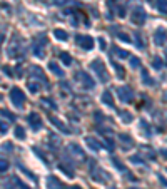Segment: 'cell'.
Listing matches in <instances>:
<instances>
[{
  "label": "cell",
  "instance_id": "6da1fadb",
  "mask_svg": "<svg viewBox=\"0 0 167 189\" xmlns=\"http://www.w3.org/2000/svg\"><path fill=\"white\" fill-rule=\"evenodd\" d=\"M90 67H92V70H94V72H95V76L99 77V80H100V82H107V80H109V74H107V69H105L104 62H102L100 59H95V60H92Z\"/></svg>",
  "mask_w": 167,
  "mask_h": 189
},
{
  "label": "cell",
  "instance_id": "7a4b0ae2",
  "mask_svg": "<svg viewBox=\"0 0 167 189\" xmlns=\"http://www.w3.org/2000/svg\"><path fill=\"white\" fill-rule=\"evenodd\" d=\"M10 101H12V104L15 106V107L22 109L24 102H25V94H24L19 87H13L12 91H10Z\"/></svg>",
  "mask_w": 167,
  "mask_h": 189
},
{
  "label": "cell",
  "instance_id": "3957f363",
  "mask_svg": "<svg viewBox=\"0 0 167 189\" xmlns=\"http://www.w3.org/2000/svg\"><path fill=\"white\" fill-rule=\"evenodd\" d=\"M117 94H119V99L122 102H132L134 101V91L129 87V85H119L117 87Z\"/></svg>",
  "mask_w": 167,
  "mask_h": 189
},
{
  "label": "cell",
  "instance_id": "277c9868",
  "mask_svg": "<svg viewBox=\"0 0 167 189\" xmlns=\"http://www.w3.org/2000/svg\"><path fill=\"white\" fill-rule=\"evenodd\" d=\"M145 17H147L145 10L142 9V7H136V9L132 10V17H130V20H132L134 25H144Z\"/></svg>",
  "mask_w": 167,
  "mask_h": 189
},
{
  "label": "cell",
  "instance_id": "5b68a950",
  "mask_svg": "<svg viewBox=\"0 0 167 189\" xmlns=\"http://www.w3.org/2000/svg\"><path fill=\"white\" fill-rule=\"evenodd\" d=\"M77 77L80 79V82H82V85H84L85 89H94L95 87L94 79H92V77L85 72V70H79V72H77Z\"/></svg>",
  "mask_w": 167,
  "mask_h": 189
},
{
  "label": "cell",
  "instance_id": "8992f818",
  "mask_svg": "<svg viewBox=\"0 0 167 189\" xmlns=\"http://www.w3.org/2000/svg\"><path fill=\"white\" fill-rule=\"evenodd\" d=\"M77 44L82 49H85V50H90L94 47V39L90 35H77Z\"/></svg>",
  "mask_w": 167,
  "mask_h": 189
},
{
  "label": "cell",
  "instance_id": "52a82bcc",
  "mask_svg": "<svg viewBox=\"0 0 167 189\" xmlns=\"http://www.w3.org/2000/svg\"><path fill=\"white\" fill-rule=\"evenodd\" d=\"M154 42L155 45H164L167 42V32L165 28H157V30L154 32Z\"/></svg>",
  "mask_w": 167,
  "mask_h": 189
},
{
  "label": "cell",
  "instance_id": "ba28073f",
  "mask_svg": "<svg viewBox=\"0 0 167 189\" xmlns=\"http://www.w3.org/2000/svg\"><path fill=\"white\" fill-rule=\"evenodd\" d=\"M47 187L49 189H67L65 184H64L59 177H55V176H49L47 177Z\"/></svg>",
  "mask_w": 167,
  "mask_h": 189
},
{
  "label": "cell",
  "instance_id": "9c48e42d",
  "mask_svg": "<svg viewBox=\"0 0 167 189\" xmlns=\"http://www.w3.org/2000/svg\"><path fill=\"white\" fill-rule=\"evenodd\" d=\"M28 72H30V76L32 77H37V79H40L44 84H47V77H45V74L42 72V69L40 67H37V65H32L30 69H28Z\"/></svg>",
  "mask_w": 167,
  "mask_h": 189
},
{
  "label": "cell",
  "instance_id": "30bf717a",
  "mask_svg": "<svg viewBox=\"0 0 167 189\" xmlns=\"http://www.w3.org/2000/svg\"><path fill=\"white\" fill-rule=\"evenodd\" d=\"M28 122L32 124V127H34L35 131L40 129L42 127V120H40V116H38L37 112H32L30 116H28Z\"/></svg>",
  "mask_w": 167,
  "mask_h": 189
},
{
  "label": "cell",
  "instance_id": "8fae6325",
  "mask_svg": "<svg viewBox=\"0 0 167 189\" xmlns=\"http://www.w3.org/2000/svg\"><path fill=\"white\" fill-rule=\"evenodd\" d=\"M85 144H87L92 151H99V149H102V144L94 137H85Z\"/></svg>",
  "mask_w": 167,
  "mask_h": 189
},
{
  "label": "cell",
  "instance_id": "7c38bea8",
  "mask_svg": "<svg viewBox=\"0 0 167 189\" xmlns=\"http://www.w3.org/2000/svg\"><path fill=\"white\" fill-rule=\"evenodd\" d=\"M102 102H104L105 106H109V107H114V97H112V94H111V91H104L102 92Z\"/></svg>",
  "mask_w": 167,
  "mask_h": 189
},
{
  "label": "cell",
  "instance_id": "4fadbf2b",
  "mask_svg": "<svg viewBox=\"0 0 167 189\" xmlns=\"http://www.w3.org/2000/svg\"><path fill=\"white\" fill-rule=\"evenodd\" d=\"M54 37L57 39V40H60V42L69 40V34H67L65 30H62V28H55V30H54Z\"/></svg>",
  "mask_w": 167,
  "mask_h": 189
},
{
  "label": "cell",
  "instance_id": "5bb4252c",
  "mask_svg": "<svg viewBox=\"0 0 167 189\" xmlns=\"http://www.w3.org/2000/svg\"><path fill=\"white\" fill-rule=\"evenodd\" d=\"M50 122H52V126H55L59 131H62V132H69L67 126H65V124H64L60 119H57V117H50Z\"/></svg>",
  "mask_w": 167,
  "mask_h": 189
},
{
  "label": "cell",
  "instance_id": "9a60e30c",
  "mask_svg": "<svg viewBox=\"0 0 167 189\" xmlns=\"http://www.w3.org/2000/svg\"><path fill=\"white\" fill-rule=\"evenodd\" d=\"M49 69H50V70H52V72L55 74L57 77H64V70L60 69V67L57 65L55 62H49Z\"/></svg>",
  "mask_w": 167,
  "mask_h": 189
},
{
  "label": "cell",
  "instance_id": "2e32d148",
  "mask_svg": "<svg viewBox=\"0 0 167 189\" xmlns=\"http://www.w3.org/2000/svg\"><path fill=\"white\" fill-rule=\"evenodd\" d=\"M142 82H144L145 85H154V80H152V77L147 74L145 69H142Z\"/></svg>",
  "mask_w": 167,
  "mask_h": 189
},
{
  "label": "cell",
  "instance_id": "e0dca14e",
  "mask_svg": "<svg viewBox=\"0 0 167 189\" xmlns=\"http://www.w3.org/2000/svg\"><path fill=\"white\" fill-rule=\"evenodd\" d=\"M112 67L115 69L117 76H119L120 79H124V76H125V70H124V67H122V65H119L117 62H114V60H112Z\"/></svg>",
  "mask_w": 167,
  "mask_h": 189
},
{
  "label": "cell",
  "instance_id": "ac0fdd59",
  "mask_svg": "<svg viewBox=\"0 0 167 189\" xmlns=\"http://www.w3.org/2000/svg\"><path fill=\"white\" fill-rule=\"evenodd\" d=\"M119 117L124 120L125 124H129L130 120H132V114L130 112H125V110H119Z\"/></svg>",
  "mask_w": 167,
  "mask_h": 189
},
{
  "label": "cell",
  "instance_id": "d6986e66",
  "mask_svg": "<svg viewBox=\"0 0 167 189\" xmlns=\"http://www.w3.org/2000/svg\"><path fill=\"white\" fill-rule=\"evenodd\" d=\"M152 67L157 69V70H161L162 67H164V60H162L161 57H154V59H152Z\"/></svg>",
  "mask_w": 167,
  "mask_h": 189
},
{
  "label": "cell",
  "instance_id": "ffe728a7",
  "mask_svg": "<svg viewBox=\"0 0 167 189\" xmlns=\"http://www.w3.org/2000/svg\"><path fill=\"white\" fill-rule=\"evenodd\" d=\"M70 151L74 152V154L77 156V158H84V151L79 147L77 144H70Z\"/></svg>",
  "mask_w": 167,
  "mask_h": 189
},
{
  "label": "cell",
  "instance_id": "44dd1931",
  "mask_svg": "<svg viewBox=\"0 0 167 189\" xmlns=\"http://www.w3.org/2000/svg\"><path fill=\"white\" fill-rule=\"evenodd\" d=\"M157 9L161 13H165L167 15V0H157Z\"/></svg>",
  "mask_w": 167,
  "mask_h": 189
},
{
  "label": "cell",
  "instance_id": "7402d4cb",
  "mask_svg": "<svg viewBox=\"0 0 167 189\" xmlns=\"http://www.w3.org/2000/svg\"><path fill=\"white\" fill-rule=\"evenodd\" d=\"M140 127H142V131H144V135H147V137H151L152 135V131H151V126H149L147 122H145V120H140Z\"/></svg>",
  "mask_w": 167,
  "mask_h": 189
},
{
  "label": "cell",
  "instance_id": "603a6c76",
  "mask_svg": "<svg viewBox=\"0 0 167 189\" xmlns=\"http://www.w3.org/2000/svg\"><path fill=\"white\" fill-rule=\"evenodd\" d=\"M15 137L20 139V141H22V139H25V129H24L22 126H17L15 127Z\"/></svg>",
  "mask_w": 167,
  "mask_h": 189
},
{
  "label": "cell",
  "instance_id": "cb8c5ba5",
  "mask_svg": "<svg viewBox=\"0 0 167 189\" xmlns=\"http://www.w3.org/2000/svg\"><path fill=\"white\" fill-rule=\"evenodd\" d=\"M60 59H62V62L65 64V65H70V64H72V55L67 54V52H62V54H60Z\"/></svg>",
  "mask_w": 167,
  "mask_h": 189
},
{
  "label": "cell",
  "instance_id": "d4e9b609",
  "mask_svg": "<svg viewBox=\"0 0 167 189\" xmlns=\"http://www.w3.org/2000/svg\"><path fill=\"white\" fill-rule=\"evenodd\" d=\"M112 50L115 52V55L120 57V59H127V57H129V52L127 50H122V49H117V47H114Z\"/></svg>",
  "mask_w": 167,
  "mask_h": 189
},
{
  "label": "cell",
  "instance_id": "484cf974",
  "mask_svg": "<svg viewBox=\"0 0 167 189\" xmlns=\"http://www.w3.org/2000/svg\"><path fill=\"white\" fill-rule=\"evenodd\" d=\"M34 55H35V57H40V59L45 55V54H44V49L38 47V44H35V45H34Z\"/></svg>",
  "mask_w": 167,
  "mask_h": 189
},
{
  "label": "cell",
  "instance_id": "4316f807",
  "mask_svg": "<svg viewBox=\"0 0 167 189\" xmlns=\"http://www.w3.org/2000/svg\"><path fill=\"white\" fill-rule=\"evenodd\" d=\"M0 116H5L7 119H10V120H15V116H13L12 112H9L7 109H0Z\"/></svg>",
  "mask_w": 167,
  "mask_h": 189
},
{
  "label": "cell",
  "instance_id": "83f0119b",
  "mask_svg": "<svg viewBox=\"0 0 167 189\" xmlns=\"http://www.w3.org/2000/svg\"><path fill=\"white\" fill-rule=\"evenodd\" d=\"M27 89L32 92V94H37V92H38V89H40V87H38V85H35L34 82H27Z\"/></svg>",
  "mask_w": 167,
  "mask_h": 189
},
{
  "label": "cell",
  "instance_id": "f1b7e54d",
  "mask_svg": "<svg viewBox=\"0 0 167 189\" xmlns=\"http://www.w3.org/2000/svg\"><path fill=\"white\" fill-rule=\"evenodd\" d=\"M130 65H132L134 69H139L140 67V59L139 57H130Z\"/></svg>",
  "mask_w": 167,
  "mask_h": 189
},
{
  "label": "cell",
  "instance_id": "f546056e",
  "mask_svg": "<svg viewBox=\"0 0 167 189\" xmlns=\"http://www.w3.org/2000/svg\"><path fill=\"white\" fill-rule=\"evenodd\" d=\"M134 39H136L137 47H144V42H142V35L139 34V32H136V34H134Z\"/></svg>",
  "mask_w": 167,
  "mask_h": 189
},
{
  "label": "cell",
  "instance_id": "4dcf8cb0",
  "mask_svg": "<svg viewBox=\"0 0 167 189\" xmlns=\"http://www.w3.org/2000/svg\"><path fill=\"white\" fill-rule=\"evenodd\" d=\"M9 161H5V159H0V172H5L7 169H9Z\"/></svg>",
  "mask_w": 167,
  "mask_h": 189
},
{
  "label": "cell",
  "instance_id": "1f68e13d",
  "mask_svg": "<svg viewBox=\"0 0 167 189\" xmlns=\"http://www.w3.org/2000/svg\"><path fill=\"white\" fill-rule=\"evenodd\" d=\"M42 104H45V106H49V109H57V106H55V102H52V101H49V99H42Z\"/></svg>",
  "mask_w": 167,
  "mask_h": 189
},
{
  "label": "cell",
  "instance_id": "d6a6232c",
  "mask_svg": "<svg viewBox=\"0 0 167 189\" xmlns=\"http://www.w3.org/2000/svg\"><path fill=\"white\" fill-rule=\"evenodd\" d=\"M60 171L67 172V176H69V177H74V171H72V169H69V167H65L64 164H60Z\"/></svg>",
  "mask_w": 167,
  "mask_h": 189
},
{
  "label": "cell",
  "instance_id": "836d02e7",
  "mask_svg": "<svg viewBox=\"0 0 167 189\" xmlns=\"http://www.w3.org/2000/svg\"><path fill=\"white\" fill-rule=\"evenodd\" d=\"M7 131H9V124H7L5 120H0V132L5 134Z\"/></svg>",
  "mask_w": 167,
  "mask_h": 189
},
{
  "label": "cell",
  "instance_id": "e575fe53",
  "mask_svg": "<svg viewBox=\"0 0 167 189\" xmlns=\"http://www.w3.org/2000/svg\"><path fill=\"white\" fill-rule=\"evenodd\" d=\"M117 39H119V40H122V42H132L127 34H117Z\"/></svg>",
  "mask_w": 167,
  "mask_h": 189
},
{
  "label": "cell",
  "instance_id": "d590c367",
  "mask_svg": "<svg viewBox=\"0 0 167 189\" xmlns=\"http://www.w3.org/2000/svg\"><path fill=\"white\" fill-rule=\"evenodd\" d=\"M105 146H107V147H105V149H109V151H114V142L111 141V139H105Z\"/></svg>",
  "mask_w": 167,
  "mask_h": 189
},
{
  "label": "cell",
  "instance_id": "8d00e7d4",
  "mask_svg": "<svg viewBox=\"0 0 167 189\" xmlns=\"http://www.w3.org/2000/svg\"><path fill=\"white\" fill-rule=\"evenodd\" d=\"M130 162H134V164H142V159L139 158V156H132V158H130Z\"/></svg>",
  "mask_w": 167,
  "mask_h": 189
},
{
  "label": "cell",
  "instance_id": "74e56055",
  "mask_svg": "<svg viewBox=\"0 0 167 189\" xmlns=\"http://www.w3.org/2000/svg\"><path fill=\"white\" fill-rule=\"evenodd\" d=\"M94 116H95V119H97V120H95V122H97V124H100V122H102V119H104V116H102L100 112H95Z\"/></svg>",
  "mask_w": 167,
  "mask_h": 189
},
{
  "label": "cell",
  "instance_id": "f35d334b",
  "mask_svg": "<svg viewBox=\"0 0 167 189\" xmlns=\"http://www.w3.org/2000/svg\"><path fill=\"white\" fill-rule=\"evenodd\" d=\"M114 164H115V167L117 169H122V171H125V167H124V164L122 162H119L117 159H114Z\"/></svg>",
  "mask_w": 167,
  "mask_h": 189
},
{
  "label": "cell",
  "instance_id": "ab89813d",
  "mask_svg": "<svg viewBox=\"0 0 167 189\" xmlns=\"http://www.w3.org/2000/svg\"><path fill=\"white\" fill-rule=\"evenodd\" d=\"M3 151H12V144H10V142H5V144H3Z\"/></svg>",
  "mask_w": 167,
  "mask_h": 189
},
{
  "label": "cell",
  "instance_id": "60d3db41",
  "mask_svg": "<svg viewBox=\"0 0 167 189\" xmlns=\"http://www.w3.org/2000/svg\"><path fill=\"white\" fill-rule=\"evenodd\" d=\"M52 2H54L55 5H64V3H67L69 0H52Z\"/></svg>",
  "mask_w": 167,
  "mask_h": 189
},
{
  "label": "cell",
  "instance_id": "b9f144b4",
  "mask_svg": "<svg viewBox=\"0 0 167 189\" xmlns=\"http://www.w3.org/2000/svg\"><path fill=\"white\" fill-rule=\"evenodd\" d=\"M159 181H161V183H162V184H164V186L167 187V179H165L164 176H161V174H159Z\"/></svg>",
  "mask_w": 167,
  "mask_h": 189
},
{
  "label": "cell",
  "instance_id": "7bdbcfd3",
  "mask_svg": "<svg viewBox=\"0 0 167 189\" xmlns=\"http://www.w3.org/2000/svg\"><path fill=\"white\" fill-rule=\"evenodd\" d=\"M97 40H99V44H100V49H102V50H104V49H105V42H104V39H97Z\"/></svg>",
  "mask_w": 167,
  "mask_h": 189
},
{
  "label": "cell",
  "instance_id": "ee69618b",
  "mask_svg": "<svg viewBox=\"0 0 167 189\" xmlns=\"http://www.w3.org/2000/svg\"><path fill=\"white\" fill-rule=\"evenodd\" d=\"M60 85H62V89H64V91L70 92V87H69V84H65V82H62V84H60Z\"/></svg>",
  "mask_w": 167,
  "mask_h": 189
},
{
  "label": "cell",
  "instance_id": "f6af8a7d",
  "mask_svg": "<svg viewBox=\"0 0 167 189\" xmlns=\"http://www.w3.org/2000/svg\"><path fill=\"white\" fill-rule=\"evenodd\" d=\"M161 156H164V158H167V149H161Z\"/></svg>",
  "mask_w": 167,
  "mask_h": 189
},
{
  "label": "cell",
  "instance_id": "bcb514c9",
  "mask_svg": "<svg viewBox=\"0 0 167 189\" xmlns=\"http://www.w3.org/2000/svg\"><path fill=\"white\" fill-rule=\"evenodd\" d=\"M72 189H80L79 186H72Z\"/></svg>",
  "mask_w": 167,
  "mask_h": 189
},
{
  "label": "cell",
  "instance_id": "7dc6e473",
  "mask_svg": "<svg viewBox=\"0 0 167 189\" xmlns=\"http://www.w3.org/2000/svg\"><path fill=\"white\" fill-rule=\"evenodd\" d=\"M40 2H45V0H40Z\"/></svg>",
  "mask_w": 167,
  "mask_h": 189
}]
</instances>
